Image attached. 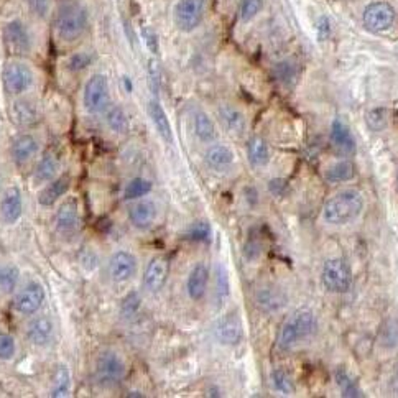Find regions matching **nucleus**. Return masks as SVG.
Wrapping results in <instances>:
<instances>
[{
	"mask_svg": "<svg viewBox=\"0 0 398 398\" xmlns=\"http://www.w3.org/2000/svg\"><path fill=\"white\" fill-rule=\"evenodd\" d=\"M3 89L10 96H22L35 84V73L28 65L20 61H8L2 71Z\"/></svg>",
	"mask_w": 398,
	"mask_h": 398,
	"instance_id": "nucleus-5",
	"label": "nucleus"
},
{
	"mask_svg": "<svg viewBox=\"0 0 398 398\" xmlns=\"http://www.w3.org/2000/svg\"><path fill=\"white\" fill-rule=\"evenodd\" d=\"M45 298H47V293H45L43 285L32 281L16 293V296L14 298V309L22 316H30V314L40 311L45 303Z\"/></svg>",
	"mask_w": 398,
	"mask_h": 398,
	"instance_id": "nucleus-11",
	"label": "nucleus"
},
{
	"mask_svg": "<svg viewBox=\"0 0 398 398\" xmlns=\"http://www.w3.org/2000/svg\"><path fill=\"white\" fill-rule=\"evenodd\" d=\"M20 272L14 265H0V295H10L19 283Z\"/></svg>",
	"mask_w": 398,
	"mask_h": 398,
	"instance_id": "nucleus-34",
	"label": "nucleus"
},
{
	"mask_svg": "<svg viewBox=\"0 0 398 398\" xmlns=\"http://www.w3.org/2000/svg\"><path fill=\"white\" fill-rule=\"evenodd\" d=\"M140 295L137 292H130L128 295L124 298L122 301V313L124 316H132L137 313V309L140 308Z\"/></svg>",
	"mask_w": 398,
	"mask_h": 398,
	"instance_id": "nucleus-45",
	"label": "nucleus"
},
{
	"mask_svg": "<svg viewBox=\"0 0 398 398\" xmlns=\"http://www.w3.org/2000/svg\"><path fill=\"white\" fill-rule=\"evenodd\" d=\"M53 333H55V325L48 316H38L35 319H32L28 323L27 331H25V336H27L28 342L33 344V346H47L51 341Z\"/></svg>",
	"mask_w": 398,
	"mask_h": 398,
	"instance_id": "nucleus-21",
	"label": "nucleus"
},
{
	"mask_svg": "<svg viewBox=\"0 0 398 398\" xmlns=\"http://www.w3.org/2000/svg\"><path fill=\"white\" fill-rule=\"evenodd\" d=\"M80 262L82 267L86 268L88 272H93V270H96L97 268V265H99V257L96 252L93 250L91 247H84L81 250V254H80Z\"/></svg>",
	"mask_w": 398,
	"mask_h": 398,
	"instance_id": "nucleus-43",
	"label": "nucleus"
},
{
	"mask_svg": "<svg viewBox=\"0 0 398 398\" xmlns=\"http://www.w3.org/2000/svg\"><path fill=\"white\" fill-rule=\"evenodd\" d=\"M23 214V196L19 186H10L0 198V219L12 226L20 221Z\"/></svg>",
	"mask_w": 398,
	"mask_h": 398,
	"instance_id": "nucleus-17",
	"label": "nucleus"
},
{
	"mask_svg": "<svg viewBox=\"0 0 398 398\" xmlns=\"http://www.w3.org/2000/svg\"><path fill=\"white\" fill-rule=\"evenodd\" d=\"M152 188H153V185L150 180L137 176L127 183L126 191H124V198L128 199V201H132V199H140V198L147 196V194L152 191Z\"/></svg>",
	"mask_w": 398,
	"mask_h": 398,
	"instance_id": "nucleus-35",
	"label": "nucleus"
},
{
	"mask_svg": "<svg viewBox=\"0 0 398 398\" xmlns=\"http://www.w3.org/2000/svg\"><path fill=\"white\" fill-rule=\"evenodd\" d=\"M16 342L10 334L0 333V360H10L15 358Z\"/></svg>",
	"mask_w": 398,
	"mask_h": 398,
	"instance_id": "nucleus-40",
	"label": "nucleus"
},
{
	"mask_svg": "<svg viewBox=\"0 0 398 398\" xmlns=\"http://www.w3.org/2000/svg\"><path fill=\"white\" fill-rule=\"evenodd\" d=\"M88 28V12L80 3H68L58 10L55 16V30L60 40H78Z\"/></svg>",
	"mask_w": 398,
	"mask_h": 398,
	"instance_id": "nucleus-3",
	"label": "nucleus"
},
{
	"mask_svg": "<svg viewBox=\"0 0 398 398\" xmlns=\"http://www.w3.org/2000/svg\"><path fill=\"white\" fill-rule=\"evenodd\" d=\"M137 259L134 254L127 250H117L110 255L109 262H107V273L109 279L115 283H126L132 280L137 273Z\"/></svg>",
	"mask_w": 398,
	"mask_h": 398,
	"instance_id": "nucleus-13",
	"label": "nucleus"
},
{
	"mask_svg": "<svg viewBox=\"0 0 398 398\" xmlns=\"http://www.w3.org/2000/svg\"><path fill=\"white\" fill-rule=\"evenodd\" d=\"M244 255L247 260H255L262 255V244L255 239H248L246 247H244Z\"/></svg>",
	"mask_w": 398,
	"mask_h": 398,
	"instance_id": "nucleus-48",
	"label": "nucleus"
},
{
	"mask_svg": "<svg viewBox=\"0 0 398 398\" xmlns=\"http://www.w3.org/2000/svg\"><path fill=\"white\" fill-rule=\"evenodd\" d=\"M209 268L206 264H196L186 280V293L193 301H201L209 287Z\"/></svg>",
	"mask_w": 398,
	"mask_h": 398,
	"instance_id": "nucleus-20",
	"label": "nucleus"
},
{
	"mask_svg": "<svg viewBox=\"0 0 398 398\" xmlns=\"http://www.w3.org/2000/svg\"><path fill=\"white\" fill-rule=\"evenodd\" d=\"M3 45L14 56H27L32 51V35L22 20H12L3 27Z\"/></svg>",
	"mask_w": 398,
	"mask_h": 398,
	"instance_id": "nucleus-9",
	"label": "nucleus"
},
{
	"mask_svg": "<svg viewBox=\"0 0 398 398\" xmlns=\"http://www.w3.org/2000/svg\"><path fill=\"white\" fill-rule=\"evenodd\" d=\"M58 172H60V159H58L56 153L48 152L36 163L35 172H33V180H35V183H48V181L55 180Z\"/></svg>",
	"mask_w": 398,
	"mask_h": 398,
	"instance_id": "nucleus-28",
	"label": "nucleus"
},
{
	"mask_svg": "<svg viewBox=\"0 0 398 398\" xmlns=\"http://www.w3.org/2000/svg\"><path fill=\"white\" fill-rule=\"evenodd\" d=\"M142 36L145 40V45H147L148 49H150L152 53L159 51V36H156V33L153 32L150 27L142 28Z\"/></svg>",
	"mask_w": 398,
	"mask_h": 398,
	"instance_id": "nucleus-50",
	"label": "nucleus"
},
{
	"mask_svg": "<svg viewBox=\"0 0 398 398\" xmlns=\"http://www.w3.org/2000/svg\"><path fill=\"white\" fill-rule=\"evenodd\" d=\"M169 275V260L165 255H156L148 262L143 273V287L147 292L159 293L167 285Z\"/></svg>",
	"mask_w": 398,
	"mask_h": 398,
	"instance_id": "nucleus-15",
	"label": "nucleus"
},
{
	"mask_svg": "<svg viewBox=\"0 0 398 398\" xmlns=\"http://www.w3.org/2000/svg\"><path fill=\"white\" fill-rule=\"evenodd\" d=\"M69 392H71V372H69L68 366L60 364V366L55 368V374H53L49 395L55 398H63L68 397Z\"/></svg>",
	"mask_w": 398,
	"mask_h": 398,
	"instance_id": "nucleus-29",
	"label": "nucleus"
},
{
	"mask_svg": "<svg viewBox=\"0 0 398 398\" xmlns=\"http://www.w3.org/2000/svg\"><path fill=\"white\" fill-rule=\"evenodd\" d=\"M321 281L325 288L331 293H347L352 287L351 267L344 259L334 257L326 260L323 265Z\"/></svg>",
	"mask_w": 398,
	"mask_h": 398,
	"instance_id": "nucleus-6",
	"label": "nucleus"
},
{
	"mask_svg": "<svg viewBox=\"0 0 398 398\" xmlns=\"http://www.w3.org/2000/svg\"><path fill=\"white\" fill-rule=\"evenodd\" d=\"M390 388H392V392L395 393V395H398V366L395 371H393V375H392V380H390Z\"/></svg>",
	"mask_w": 398,
	"mask_h": 398,
	"instance_id": "nucleus-51",
	"label": "nucleus"
},
{
	"mask_svg": "<svg viewBox=\"0 0 398 398\" xmlns=\"http://www.w3.org/2000/svg\"><path fill=\"white\" fill-rule=\"evenodd\" d=\"M38 150H40L38 139L32 134H22L14 139L10 153L16 165H25L38 153Z\"/></svg>",
	"mask_w": 398,
	"mask_h": 398,
	"instance_id": "nucleus-22",
	"label": "nucleus"
},
{
	"mask_svg": "<svg viewBox=\"0 0 398 398\" xmlns=\"http://www.w3.org/2000/svg\"><path fill=\"white\" fill-rule=\"evenodd\" d=\"M219 119H221L222 126L226 127V130L234 137H244L247 132V120L244 117V114L239 109H235L234 106L229 104H222L219 107Z\"/></svg>",
	"mask_w": 398,
	"mask_h": 398,
	"instance_id": "nucleus-24",
	"label": "nucleus"
},
{
	"mask_svg": "<svg viewBox=\"0 0 398 398\" xmlns=\"http://www.w3.org/2000/svg\"><path fill=\"white\" fill-rule=\"evenodd\" d=\"M204 15V0H180L175 7V23L181 32H193Z\"/></svg>",
	"mask_w": 398,
	"mask_h": 398,
	"instance_id": "nucleus-14",
	"label": "nucleus"
},
{
	"mask_svg": "<svg viewBox=\"0 0 398 398\" xmlns=\"http://www.w3.org/2000/svg\"><path fill=\"white\" fill-rule=\"evenodd\" d=\"M355 176V167L349 160H339L329 165L325 172V178L329 183H344L351 181Z\"/></svg>",
	"mask_w": 398,
	"mask_h": 398,
	"instance_id": "nucleus-31",
	"label": "nucleus"
},
{
	"mask_svg": "<svg viewBox=\"0 0 398 398\" xmlns=\"http://www.w3.org/2000/svg\"><path fill=\"white\" fill-rule=\"evenodd\" d=\"M82 106L89 114H101L110 106V89L107 76L97 73L86 81L82 89Z\"/></svg>",
	"mask_w": 398,
	"mask_h": 398,
	"instance_id": "nucleus-4",
	"label": "nucleus"
},
{
	"mask_svg": "<svg viewBox=\"0 0 398 398\" xmlns=\"http://www.w3.org/2000/svg\"><path fill=\"white\" fill-rule=\"evenodd\" d=\"M395 8L387 2H374L366 7L362 20L368 32L382 33L392 28L395 23Z\"/></svg>",
	"mask_w": 398,
	"mask_h": 398,
	"instance_id": "nucleus-10",
	"label": "nucleus"
},
{
	"mask_svg": "<svg viewBox=\"0 0 398 398\" xmlns=\"http://www.w3.org/2000/svg\"><path fill=\"white\" fill-rule=\"evenodd\" d=\"M316 327L318 321L313 311L305 308L296 309L281 325L279 338H277V347L281 352L295 349L298 344H301L305 339H308L314 334Z\"/></svg>",
	"mask_w": 398,
	"mask_h": 398,
	"instance_id": "nucleus-2",
	"label": "nucleus"
},
{
	"mask_svg": "<svg viewBox=\"0 0 398 398\" xmlns=\"http://www.w3.org/2000/svg\"><path fill=\"white\" fill-rule=\"evenodd\" d=\"M247 155L252 165H255V167H264V165H267L268 160H270V148H268V145L264 139L254 137V139H250V142H248Z\"/></svg>",
	"mask_w": 398,
	"mask_h": 398,
	"instance_id": "nucleus-32",
	"label": "nucleus"
},
{
	"mask_svg": "<svg viewBox=\"0 0 398 398\" xmlns=\"http://www.w3.org/2000/svg\"><path fill=\"white\" fill-rule=\"evenodd\" d=\"M69 186H71V178L68 175L58 176L55 180L48 181V185L38 193V202L45 207L53 206L69 191Z\"/></svg>",
	"mask_w": 398,
	"mask_h": 398,
	"instance_id": "nucleus-25",
	"label": "nucleus"
},
{
	"mask_svg": "<svg viewBox=\"0 0 398 398\" xmlns=\"http://www.w3.org/2000/svg\"><path fill=\"white\" fill-rule=\"evenodd\" d=\"M336 382H338L339 388H341L342 397L355 398L364 395L362 390L359 388L358 382H355L346 371H342V368H338V371H336Z\"/></svg>",
	"mask_w": 398,
	"mask_h": 398,
	"instance_id": "nucleus-36",
	"label": "nucleus"
},
{
	"mask_svg": "<svg viewBox=\"0 0 398 398\" xmlns=\"http://www.w3.org/2000/svg\"><path fill=\"white\" fill-rule=\"evenodd\" d=\"M106 122L114 134L127 135L130 130V120L127 117V112L120 106H109L106 109Z\"/></svg>",
	"mask_w": 398,
	"mask_h": 398,
	"instance_id": "nucleus-30",
	"label": "nucleus"
},
{
	"mask_svg": "<svg viewBox=\"0 0 398 398\" xmlns=\"http://www.w3.org/2000/svg\"><path fill=\"white\" fill-rule=\"evenodd\" d=\"M148 115H150L153 126H155L156 134H159L163 142L173 143V130H172V124H169L167 112H165L161 104L153 99V101L148 102Z\"/></svg>",
	"mask_w": 398,
	"mask_h": 398,
	"instance_id": "nucleus-26",
	"label": "nucleus"
},
{
	"mask_svg": "<svg viewBox=\"0 0 398 398\" xmlns=\"http://www.w3.org/2000/svg\"><path fill=\"white\" fill-rule=\"evenodd\" d=\"M81 226L80 202L76 198H68L61 202L55 214V229L58 235L65 239H71L78 234Z\"/></svg>",
	"mask_w": 398,
	"mask_h": 398,
	"instance_id": "nucleus-8",
	"label": "nucleus"
},
{
	"mask_svg": "<svg viewBox=\"0 0 398 398\" xmlns=\"http://www.w3.org/2000/svg\"><path fill=\"white\" fill-rule=\"evenodd\" d=\"M10 117L12 122L16 124L19 127L28 128L38 124L40 120V110L35 102L27 101V99H19L12 104L10 107Z\"/></svg>",
	"mask_w": 398,
	"mask_h": 398,
	"instance_id": "nucleus-23",
	"label": "nucleus"
},
{
	"mask_svg": "<svg viewBox=\"0 0 398 398\" xmlns=\"http://www.w3.org/2000/svg\"><path fill=\"white\" fill-rule=\"evenodd\" d=\"M367 124L372 130L379 132L387 126V112L385 109H374L367 114Z\"/></svg>",
	"mask_w": 398,
	"mask_h": 398,
	"instance_id": "nucleus-42",
	"label": "nucleus"
},
{
	"mask_svg": "<svg viewBox=\"0 0 398 398\" xmlns=\"http://www.w3.org/2000/svg\"><path fill=\"white\" fill-rule=\"evenodd\" d=\"M130 397H143L142 393H139V392H130Z\"/></svg>",
	"mask_w": 398,
	"mask_h": 398,
	"instance_id": "nucleus-53",
	"label": "nucleus"
},
{
	"mask_svg": "<svg viewBox=\"0 0 398 398\" xmlns=\"http://www.w3.org/2000/svg\"><path fill=\"white\" fill-rule=\"evenodd\" d=\"M215 339L224 346H237L244 338L242 319L237 313H229L218 321L214 329Z\"/></svg>",
	"mask_w": 398,
	"mask_h": 398,
	"instance_id": "nucleus-16",
	"label": "nucleus"
},
{
	"mask_svg": "<svg viewBox=\"0 0 398 398\" xmlns=\"http://www.w3.org/2000/svg\"><path fill=\"white\" fill-rule=\"evenodd\" d=\"M186 237L193 242H201V244H209L211 239H213V229H211L209 222L206 221H199L194 222L191 227H189L188 232H186Z\"/></svg>",
	"mask_w": 398,
	"mask_h": 398,
	"instance_id": "nucleus-38",
	"label": "nucleus"
},
{
	"mask_svg": "<svg viewBox=\"0 0 398 398\" xmlns=\"http://www.w3.org/2000/svg\"><path fill=\"white\" fill-rule=\"evenodd\" d=\"M25 3L30 8L32 14L38 16V19H45L49 14V8H51V0H25Z\"/></svg>",
	"mask_w": 398,
	"mask_h": 398,
	"instance_id": "nucleus-44",
	"label": "nucleus"
},
{
	"mask_svg": "<svg viewBox=\"0 0 398 398\" xmlns=\"http://www.w3.org/2000/svg\"><path fill=\"white\" fill-rule=\"evenodd\" d=\"M331 143L336 148V152L341 153V155H354L358 150V143H355L354 135H352L349 126L341 119H334L331 124Z\"/></svg>",
	"mask_w": 398,
	"mask_h": 398,
	"instance_id": "nucleus-18",
	"label": "nucleus"
},
{
	"mask_svg": "<svg viewBox=\"0 0 398 398\" xmlns=\"http://www.w3.org/2000/svg\"><path fill=\"white\" fill-rule=\"evenodd\" d=\"M206 165L215 172H224L234 163V152L227 145H211L204 153Z\"/></svg>",
	"mask_w": 398,
	"mask_h": 398,
	"instance_id": "nucleus-27",
	"label": "nucleus"
},
{
	"mask_svg": "<svg viewBox=\"0 0 398 398\" xmlns=\"http://www.w3.org/2000/svg\"><path fill=\"white\" fill-rule=\"evenodd\" d=\"M148 78H150L152 91L155 94H159V91H160V65L156 60L148 61Z\"/></svg>",
	"mask_w": 398,
	"mask_h": 398,
	"instance_id": "nucleus-47",
	"label": "nucleus"
},
{
	"mask_svg": "<svg viewBox=\"0 0 398 398\" xmlns=\"http://www.w3.org/2000/svg\"><path fill=\"white\" fill-rule=\"evenodd\" d=\"M124 86H126L127 93H132V91H134V84H132V81L128 80L127 76H124Z\"/></svg>",
	"mask_w": 398,
	"mask_h": 398,
	"instance_id": "nucleus-52",
	"label": "nucleus"
},
{
	"mask_svg": "<svg viewBox=\"0 0 398 398\" xmlns=\"http://www.w3.org/2000/svg\"><path fill=\"white\" fill-rule=\"evenodd\" d=\"M215 275H218V288H215V292H218L219 301H222L224 298L227 296V293H229L227 273H226V270H224L222 265H218V272H215Z\"/></svg>",
	"mask_w": 398,
	"mask_h": 398,
	"instance_id": "nucleus-46",
	"label": "nucleus"
},
{
	"mask_svg": "<svg viewBox=\"0 0 398 398\" xmlns=\"http://www.w3.org/2000/svg\"><path fill=\"white\" fill-rule=\"evenodd\" d=\"M264 2L262 0H242L240 3V19L250 20L262 10Z\"/></svg>",
	"mask_w": 398,
	"mask_h": 398,
	"instance_id": "nucleus-41",
	"label": "nucleus"
},
{
	"mask_svg": "<svg viewBox=\"0 0 398 398\" xmlns=\"http://www.w3.org/2000/svg\"><path fill=\"white\" fill-rule=\"evenodd\" d=\"M194 134L201 142L204 143H211L215 140V127L214 122L211 120L209 115L206 112H198L194 115Z\"/></svg>",
	"mask_w": 398,
	"mask_h": 398,
	"instance_id": "nucleus-33",
	"label": "nucleus"
},
{
	"mask_svg": "<svg viewBox=\"0 0 398 398\" xmlns=\"http://www.w3.org/2000/svg\"><path fill=\"white\" fill-rule=\"evenodd\" d=\"M91 63H93V55L88 51H78L68 58L66 61V68L73 73H80L84 71L86 68H89Z\"/></svg>",
	"mask_w": 398,
	"mask_h": 398,
	"instance_id": "nucleus-39",
	"label": "nucleus"
},
{
	"mask_svg": "<svg viewBox=\"0 0 398 398\" xmlns=\"http://www.w3.org/2000/svg\"><path fill=\"white\" fill-rule=\"evenodd\" d=\"M254 301H255L257 308H259L260 311H264V313H268V314H275L287 308L288 296L283 288L268 283V285H262V287H259L255 290Z\"/></svg>",
	"mask_w": 398,
	"mask_h": 398,
	"instance_id": "nucleus-12",
	"label": "nucleus"
},
{
	"mask_svg": "<svg viewBox=\"0 0 398 398\" xmlns=\"http://www.w3.org/2000/svg\"><path fill=\"white\" fill-rule=\"evenodd\" d=\"M272 380V387L275 388L277 392H280L281 395H293L296 392L295 384H293L292 377H290L287 372L281 371V368H277L270 374Z\"/></svg>",
	"mask_w": 398,
	"mask_h": 398,
	"instance_id": "nucleus-37",
	"label": "nucleus"
},
{
	"mask_svg": "<svg viewBox=\"0 0 398 398\" xmlns=\"http://www.w3.org/2000/svg\"><path fill=\"white\" fill-rule=\"evenodd\" d=\"M127 367L117 352L104 351L96 359V379L104 387L117 385L126 379Z\"/></svg>",
	"mask_w": 398,
	"mask_h": 398,
	"instance_id": "nucleus-7",
	"label": "nucleus"
},
{
	"mask_svg": "<svg viewBox=\"0 0 398 398\" xmlns=\"http://www.w3.org/2000/svg\"><path fill=\"white\" fill-rule=\"evenodd\" d=\"M364 211V196L358 189H342L326 201L323 221L331 226H346L354 222Z\"/></svg>",
	"mask_w": 398,
	"mask_h": 398,
	"instance_id": "nucleus-1",
	"label": "nucleus"
},
{
	"mask_svg": "<svg viewBox=\"0 0 398 398\" xmlns=\"http://www.w3.org/2000/svg\"><path fill=\"white\" fill-rule=\"evenodd\" d=\"M156 214H159V209H156L155 201H152V199H140L128 209V221H130L135 229L147 231L155 222Z\"/></svg>",
	"mask_w": 398,
	"mask_h": 398,
	"instance_id": "nucleus-19",
	"label": "nucleus"
},
{
	"mask_svg": "<svg viewBox=\"0 0 398 398\" xmlns=\"http://www.w3.org/2000/svg\"><path fill=\"white\" fill-rule=\"evenodd\" d=\"M275 73H277V76H279V80L283 81V82H290L293 80V78L296 76V71H295V68H293L292 63H280L275 68Z\"/></svg>",
	"mask_w": 398,
	"mask_h": 398,
	"instance_id": "nucleus-49",
	"label": "nucleus"
}]
</instances>
